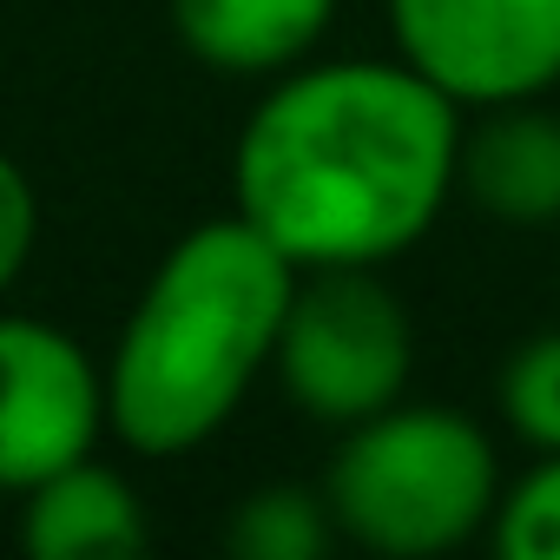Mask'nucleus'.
Returning <instances> with one entry per match:
<instances>
[{
    "label": "nucleus",
    "instance_id": "nucleus-1",
    "mask_svg": "<svg viewBox=\"0 0 560 560\" xmlns=\"http://www.w3.org/2000/svg\"><path fill=\"white\" fill-rule=\"evenodd\" d=\"M462 106L396 60L277 73L231 145V211L298 270L389 264L455 198Z\"/></svg>",
    "mask_w": 560,
    "mask_h": 560
},
{
    "label": "nucleus",
    "instance_id": "nucleus-2",
    "mask_svg": "<svg viewBox=\"0 0 560 560\" xmlns=\"http://www.w3.org/2000/svg\"><path fill=\"white\" fill-rule=\"evenodd\" d=\"M298 264L237 211L191 224L145 277L106 357V429L139 455L211 442L277 357Z\"/></svg>",
    "mask_w": 560,
    "mask_h": 560
},
{
    "label": "nucleus",
    "instance_id": "nucleus-3",
    "mask_svg": "<svg viewBox=\"0 0 560 560\" xmlns=\"http://www.w3.org/2000/svg\"><path fill=\"white\" fill-rule=\"evenodd\" d=\"M324 501L337 540H357L383 560H435L494 521L501 455L475 416L402 396L343 429L324 468Z\"/></svg>",
    "mask_w": 560,
    "mask_h": 560
},
{
    "label": "nucleus",
    "instance_id": "nucleus-4",
    "mask_svg": "<svg viewBox=\"0 0 560 560\" xmlns=\"http://www.w3.org/2000/svg\"><path fill=\"white\" fill-rule=\"evenodd\" d=\"M270 370L298 402V416L324 429H350L409 396L416 324L402 298L376 277V264L298 270Z\"/></svg>",
    "mask_w": 560,
    "mask_h": 560
},
{
    "label": "nucleus",
    "instance_id": "nucleus-5",
    "mask_svg": "<svg viewBox=\"0 0 560 560\" xmlns=\"http://www.w3.org/2000/svg\"><path fill=\"white\" fill-rule=\"evenodd\" d=\"M389 34L462 113L560 86V0H389Z\"/></svg>",
    "mask_w": 560,
    "mask_h": 560
},
{
    "label": "nucleus",
    "instance_id": "nucleus-6",
    "mask_svg": "<svg viewBox=\"0 0 560 560\" xmlns=\"http://www.w3.org/2000/svg\"><path fill=\"white\" fill-rule=\"evenodd\" d=\"M106 370L47 317L0 311V488L27 494L54 468L100 448Z\"/></svg>",
    "mask_w": 560,
    "mask_h": 560
},
{
    "label": "nucleus",
    "instance_id": "nucleus-7",
    "mask_svg": "<svg viewBox=\"0 0 560 560\" xmlns=\"http://www.w3.org/2000/svg\"><path fill=\"white\" fill-rule=\"evenodd\" d=\"M455 191H468L501 224H560V113L540 100L481 106L462 126Z\"/></svg>",
    "mask_w": 560,
    "mask_h": 560
},
{
    "label": "nucleus",
    "instance_id": "nucleus-8",
    "mask_svg": "<svg viewBox=\"0 0 560 560\" xmlns=\"http://www.w3.org/2000/svg\"><path fill=\"white\" fill-rule=\"evenodd\" d=\"M21 501V547L34 560H132L152 547L139 488L93 455L54 468Z\"/></svg>",
    "mask_w": 560,
    "mask_h": 560
},
{
    "label": "nucleus",
    "instance_id": "nucleus-9",
    "mask_svg": "<svg viewBox=\"0 0 560 560\" xmlns=\"http://www.w3.org/2000/svg\"><path fill=\"white\" fill-rule=\"evenodd\" d=\"M337 0H172L178 40L237 80L291 73L311 60V47L330 34Z\"/></svg>",
    "mask_w": 560,
    "mask_h": 560
},
{
    "label": "nucleus",
    "instance_id": "nucleus-10",
    "mask_svg": "<svg viewBox=\"0 0 560 560\" xmlns=\"http://www.w3.org/2000/svg\"><path fill=\"white\" fill-rule=\"evenodd\" d=\"M224 547L237 560H324L337 547L324 488H298V481L250 488L224 521Z\"/></svg>",
    "mask_w": 560,
    "mask_h": 560
},
{
    "label": "nucleus",
    "instance_id": "nucleus-11",
    "mask_svg": "<svg viewBox=\"0 0 560 560\" xmlns=\"http://www.w3.org/2000/svg\"><path fill=\"white\" fill-rule=\"evenodd\" d=\"M501 422L534 448L560 455V330H540L508 350L501 363Z\"/></svg>",
    "mask_w": 560,
    "mask_h": 560
},
{
    "label": "nucleus",
    "instance_id": "nucleus-12",
    "mask_svg": "<svg viewBox=\"0 0 560 560\" xmlns=\"http://www.w3.org/2000/svg\"><path fill=\"white\" fill-rule=\"evenodd\" d=\"M494 553L501 560H560V455H540L494 501Z\"/></svg>",
    "mask_w": 560,
    "mask_h": 560
},
{
    "label": "nucleus",
    "instance_id": "nucleus-13",
    "mask_svg": "<svg viewBox=\"0 0 560 560\" xmlns=\"http://www.w3.org/2000/svg\"><path fill=\"white\" fill-rule=\"evenodd\" d=\"M34 237H40V198H34V178L0 152V298L14 291V277L27 270L34 257Z\"/></svg>",
    "mask_w": 560,
    "mask_h": 560
}]
</instances>
